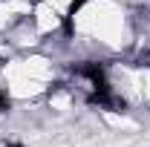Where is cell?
<instances>
[{
	"label": "cell",
	"instance_id": "6da1fadb",
	"mask_svg": "<svg viewBox=\"0 0 150 147\" xmlns=\"http://www.w3.org/2000/svg\"><path fill=\"white\" fill-rule=\"evenodd\" d=\"M9 147H23V144H9Z\"/></svg>",
	"mask_w": 150,
	"mask_h": 147
}]
</instances>
